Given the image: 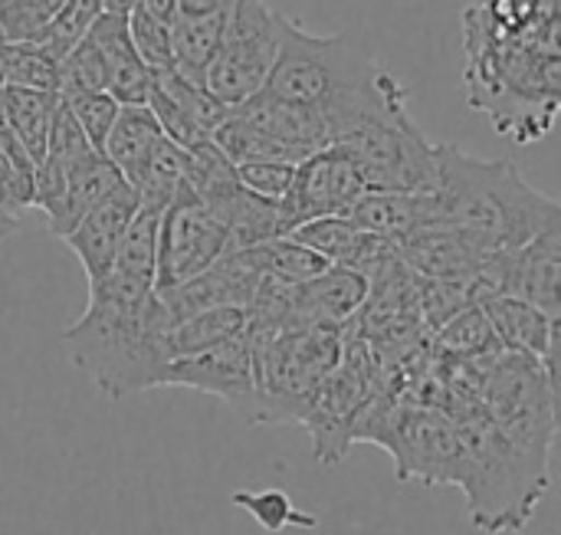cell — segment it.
Segmentation results:
<instances>
[{
  "instance_id": "obj_32",
  "label": "cell",
  "mask_w": 561,
  "mask_h": 535,
  "mask_svg": "<svg viewBox=\"0 0 561 535\" xmlns=\"http://www.w3.org/2000/svg\"><path fill=\"white\" fill-rule=\"evenodd\" d=\"M128 33L131 43L138 49V56L145 59V66L151 72H164L174 66V53H171V20L158 16L154 10H148L145 3L131 7L128 13Z\"/></svg>"
},
{
  "instance_id": "obj_14",
  "label": "cell",
  "mask_w": 561,
  "mask_h": 535,
  "mask_svg": "<svg viewBox=\"0 0 561 535\" xmlns=\"http://www.w3.org/2000/svg\"><path fill=\"white\" fill-rule=\"evenodd\" d=\"M368 280L345 266H329L319 276L296 283L293 289V309H289V329H345L365 306Z\"/></svg>"
},
{
  "instance_id": "obj_22",
  "label": "cell",
  "mask_w": 561,
  "mask_h": 535,
  "mask_svg": "<svg viewBox=\"0 0 561 535\" xmlns=\"http://www.w3.org/2000/svg\"><path fill=\"white\" fill-rule=\"evenodd\" d=\"M161 135L164 132L148 105H122L99 155L122 174V181H128Z\"/></svg>"
},
{
  "instance_id": "obj_30",
  "label": "cell",
  "mask_w": 561,
  "mask_h": 535,
  "mask_svg": "<svg viewBox=\"0 0 561 535\" xmlns=\"http://www.w3.org/2000/svg\"><path fill=\"white\" fill-rule=\"evenodd\" d=\"M0 72L7 86L56 92L59 59L43 43H3L0 39Z\"/></svg>"
},
{
  "instance_id": "obj_4",
  "label": "cell",
  "mask_w": 561,
  "mask_h": 535,
  "mask_svg": "<svg viewBox=\"0 0 561 535\" xmlns=\"http://www.w3.org/2000/svg\"><path fill=\"white\" fill-rule=\"evenodd\" d=\"M434 227H450L480 250L503 253L561 224L559 201L533 187L513 161L473 158L454 145H434Z\"/></svg>"
},
{
  "instance_id": "obj_36",
  "label": "cell",
  "mask_w": 561,
  "mask_h": 535,
  "mask_svg": "<svg viewBox=\"0 0 561 535\" xmlns=\"http://www.w3.org/2000/svg\"><path fill=\"white\" fill-rule=\"evenodd\" d=\"M102 13H105L102 0H66L62 10L56 13L49 33H46V39H43V46L62 62V56L89 33V26H92Z\"/></svg>"
},
{
  "instance_id": "obj_27",
  "label": "cell",
  "mask_w": 561,
  "mask_h": 535,
  "mask_svg": "<svg viewBox=\"0 0 561 535\" xmlns=\"http://www.w3.org/2000/svg\"><path fill=\"white\" fill-rule=\"evenodd\" d=\"M240 253L260 276H273L283 283H306L312 276H319L322 270H329V263L319 253L296 243L293 237H273L256 247H243Z\"/></svg>"
},
{
  "instance_id": "obj_21",
  "label": "cell",
  "mask_w": 561,
  "mask_h": 535,
  "mask_svg": "<svg viewBox=\"0 0 561 535\" xmlns=\"http://www.w3.org/2000/svg\"><path fill=\"white\" fill-rule=\"evenodd\" d=\"M227 16L230 13H204V16H178L171 20V53H174V72L201 82L204 86V72L214 62L224 30H227Z\"/></svg>"
},
{
  "instance_id": "obj_25",
  "label": "cell",
  "mask_w": 561,
  "mask_h": 535,
  "mask_svg": "<svg viewBox=\"0 0 561 535\" xmlns=\"http://www.w3.org/2000/svg\"><path fill=\"white\" fill-rule=\"evenodd\" d=\"M56 102H59V95H56V92H36V89H16V86H7V95H3L7 125H10L13 138L20 141V148L26 151V158L33 161V168L43 161V151H46V138H49V122H53Z\"/></svg>"
},
{
  "instance_id": "obj_35",
  "label": "cell",
  "mask_w": 561,
  "mask_h": 535,
  "mask_svg": "<svg viewBox=\"0 0 561 535\" xmlns=\"http://www.w3.org/2000/svg\"><path fill=\"white\" fill-rule=\"evenodd\" d=\"M467 306H473L470 303V283L417 276V312H421L424 329L437 332L447 319H454Z\"/></svg>"
},
{
  "instance_id": "obj_12",
  "label": "cell",
  "mask_w": 561,
  "mask_h": 535,
  "mask_svg": "<svg viewBox=\"0 0 561 535\" xmlns=\"http://www.w3.org/2000/svg\"><path fill=\"white\" fill-rule=\"evenodd\" d=\"M145 105L158 118L161 132L181 148H194L214 138L217 125L230 115V105L214 99L201 82L178 76L174 69L151 72Z\"/></svg>"
},
{
  "instance_id": "obj_3",
  "label": "cell",
  "mask_w": 561,
  "mask_h": 535,
  "mask_svg": "<svg viewBox=\"0 0 561 535\" xmlns=\"http://www.w3.org/2000/svg\"><path fill=\"white\" fill-rule=\"evenodd\" d=\"M463 86L473 112L519 141H542L561 105V23L533 36H503L463 10Z\"/></svg>"
},
{
  "instance_id": "obj_31",
  "label": "cell",
  "mask_w": 561,
  "mask_h": 535,
  "mask_svg": "<svg viewBox=\"0 0 561 535\" xmlns=\"http://www.w3.org/2000/svg\"><path fill=\"white\" fill-rule=\"evenodd\" d=\"M66 0H10L0 7L3 43H43Z\"/></svg>"
},
{
  "instance_id": "obj_17",
  "label": "cell",
  "mask_w": 561,
  "mask_h": 535,
  "mask_svg": "<svg viewBox=\"0 0 561 535\" xmlns=\"http://www.w3.org/2000/svg\"><path fill=\"white\" fill-rule=\"evenodd\" d=\"M473 306H480L500 339L503 349L533 355L546 365L549 375H556V352H559V322L549 319L542 309L519 296H483Z\"/></svg>"
},
{
  "instance_id": "obj_8",
  "label": "cell",
  "mask_w": 561,
  "mask_h": 535,
  "mask_svg": "<svg viewBox=\"0 0 561 535\" xmlns=\"http://www.w3.org/2000/svg\"><path fill=\"white\" fill-rule=\"evenodd\" d=\"M342 148L362 168L368 191H408V194H431L437 187V158L434 145L424 138L411 112L368 125L345 141Z\"/></svg>"
},
{
  "instance_id": "obj_37",
  "label": "cell",
  "mask_w": 561,
  "mask_h": 535,
  "mask_svg": "<svg viewBox=\"0 0 561 535\" xmlns=\"http://www.w3.org/2000/svg\"><path fill=\"white\" fill-rule=\"evenodd\" d=\"M72 112V118L79 122L82 135L89 138V145L95 151H102V141L122 109V102L108 92H82V95H72V99H62Z\"/></svg>"
},
{
  "instance_id": "obj_33",
  "label": "cell",
  "mask_w": 561,
  "mask_h": 535,
  "mask_svg": "<svg viewBox=\"0 0 561 535\" xmlns=\"http://www.w3.org/2000/svg\"><path fill=\"white\" fill-rule=\"evenodd\" d=\"M233 506L250 513L266 533H283L289 526L299 530H316V516H306L296 510V503L283 490H256V493H233Z\"/></svg>"
},
{
  "instance_id": "obj_16",
  "label": "cell",
  "mask_w": 561,
  "mask_h": 535,
  "mask_svg": "<svg viewBox=\"0 0 561 535\" xmlns=\"http://www.w3.org/2000/svg\"><path fill=\"white\" fill-rule=\"evenodd\" d=\"M102 59L105 69V92L115 95L122 105H145L148 86H151V69L138 56L131 33H128V16L125 13H102L89 33H85Z\"/></svg>"
},
{
  "instance_id": "obj_10",
  "label": "cell",
  "mask_w": 561,
  "mask_h": 535,
  "mask_svg": "<svg viewBox=\"0 0 561 535\" xmlns=\"http://www.w3.org/2000/svg\"><path fill=\"white\" fill-rule=\"evenodd\" d=\"M365 178L358 161L342 145H325L296 164L293 184L279 201L286 234L312 217L348 214V207L365 194Z\"/></svg>"
},
{
  "instance_id": "obj_11",
  "label": "cell",
  "mask_w": 561,
  "mask_h": 535,
  "mask_svg": "<svg viewBox=\"0 0 561 535\" xmlns=\"http://www.w3.org/2000/svg\"><path fill=\"white\" fill-rule=\"evenodd\" d=\"M161 388H191L214 395L237 408L243 418L253 414L256 405V365H253V342L250 335H237L224 345H214L197 355L174 358L164 375Z\"/></svg>"
},
{
  "instance_id": "obj_40",
  "label": "cell",
  "mask_w": 561,
  "mask_h": 535,
  "mask_svg": "<svg viewBox=\"0 0 561 535\" xmlns=\"http://www.w3.org/2000/svg\"><path fill=\"white\" fill-rule=\"evenodd\" d=\"M148 10H154L164 20L178 16H204V13H230L237 0H141Z\"/></svg>"
},
{
  "instance_id": "obj_29",
  "label": "cell",
  "mask_w": 561,
  "mask_h": 535,
  "mask_svg": "<svg viewBox=\"0 0 561 535\" xmlns=\"http://www.w3.org/2000/svg\"><path fill=\"white\" fill-rule=\"evenodd\" d=\"M286 237H293L296 243L319 253L329 266H345L348 270L358 247H362V240H365V230H358L345 214H329V217H312V220L299 224Z\"/></svg>"
},
{
  "instance_id": "obj_28",
  "label": "cell",
  "mask_w": 561,
  "mask_h": 535,
  "mask_svg": "<svg viewBox=\"0 0 561 535\" xmlns=\"http://www.w3.org/2000/svg\"><path fill=\"white\" fill-rule=\"evenodd\" d=\"M434 342H437L440 355L460 358V362H480V358H490L503 349L480 306H467L454 319H447L434 332Z\"/></svg>"
},
{
  "instance_id": "obj_18",
  "label": "cell",
  "mask_w": 561,
  "mask_h": 535,
  "mask_svg": "<svg viewBox=\"0 0 561 535\" xmlns=\"http://www.w3.org/2000/svg\"><path fill=\"white\" fill-rule=\"evenodd\" d=\"M243 122H250L253 128L266 132L270 138L296 148L302 158H309L312 151L332 145L329 141V132H325V122L316 109L309 105H299V102H286V99H276L270 92H256L250 95L247 102L240 105H230Z\"/></svg>"
},
{
  "instance_id": "obj_5",
  "label": "cell",
  "mask_w": 561,
  "mask_h": 535,
  "mask_svg": "<svg viewBox=\"0 0 561 535\" xmlns=\"http://www.w3.org/2000/svg\"><path fill=\"white\" fill-rule=\"evenodd\" d=\"M250 335V332H247ZM256 405L253 424H299L309 398L342 358V329H283L253 339Z\"/></svg>"
},
{
  "instance_id": "obj_6",
  "label": "cell",
  "mask_w": 561,
  "mask_h": 535,
  "mask_svg": "<svg viewBox=\"0 0 561 535\" xmlns=\"http://www.w3.org/2000/svg\"><path fill=\"white\" fill-rule=\"evenodd\" d=\"M286 16L266 0H237L220 49L204 72V89L224 105H240L266 89V79L279 59Z\"/></svg>"
},
{
  "instance_id": "obj_20",
  "label": "cell",
  "mask_w": 561,
  "mask_h": 535,
  "mask_svg": "<svg viewBox=\"0 0 561 535\" xmlns=\"http://www.w3.org/2000/svg\"><path fill=\"white\" fill-rule=\"evenodd\" d=\"M122 184V174L99 155V151H92V155H85L82 161H76L69 171H66V178H62V191H59V197L53 201V207L49 210H43V217H46V224H49V234L53 237H66L108 191H115Z\"/></svg>"
},
{
  "instance_id": "obj_7",
  "label": "cell",
  "mask_w": 561,
  "mask_h": 535,
  "mask_svg": "<svg viewBox=\"0 0 561 535\" xmlns=\"http://www.w3.org/2000/svg\"><path fill=\"white\" fill-rule=\"evenodd\" d=\"M375 391H378V372H375V349H371V342L362 332H355L348 339L345 329H342V358L322 378V385L309 398V408H306V414L299 421L312 434V447H316V464L319 467L342 464V457L352 447L355 418H358V411L368 405V398Z\"/></svg>"
},
{
  "instance_id": "obj_42",
  "label": "cell",
  "mask_w": 561,
  "mask_h": 535,
  "mask_svg": "<svg viewBox=\"0 0 561 535\" xmlns=\"http://www.w3.org/2000/svg\"><path fill=\"white\" fill-rule=\"evenodd\" d=\"M3 3H10V0H0V7H3Z\"/></svg>"
},
{
  "instance_id": "obj_24",
  "label": "cell",
  "mask_w": 561,
  "mask_h": 535,
  "mask_svg": "<svg viewBox=\"0 0 561 535\" xmlns=\"http://www.w3.org/2000/svg\"><path fill=\"white\" fill-rule=\"evenodd\" d=\"M243 332H247V309L220 306V309H207V312H197L191 319L174 322L168 329L164 342H168V355L174 362V358L197 355V352H207L214 345H224V342H230V339H237Z\"/></svg>"
},
{
  "instance_id": "obj_13",
  "label": "cell",
  "mask_w": 561,
  "mask_h": 535,
  "mask_svg": "<svg viewBox=\"0 0 561 535\" xmlns=\"http://www.w3.org/2000/svg\"><path fill=\"white\" fill-rule=\"evenodd\" d=\"M138 210L135 191L122 181L115 191H108L66 237L62 243L76 253V260L85 270V280L95 283L112 270V260L118 253V243Z\"/></svg>"
},
{
  "instance_id": "obj_9",
  "label": "cell",
  "mask_w": 561,
  "mask_h": 535,
  "mask_svg": "<svg viewBox=\"0 0 561 535\" xmlns=\"http://www.w3.org/2000/svg\"><path fill=\"white\" fill-rule=\"evenodd\" d=\"M224 253H230V237L224 220L184 184L174 194V201L161 210L154 293L187 283L191 276L214 266Z\"/></svg>"
},
{
  "instance_id": "obj_41",
  "label": "cell",
  "mask_w": 561,
  "mask_h": 535,
  "mask_svg": "<svg viewBox=\"0 0 561 535\" xmlns=\"http://www.w3.org/2000/svg\"><path fill=\"white\" fill-rule=\"evenodd\" d=\"M141 0H102V7L108 10V13H128L131 7H138Z\"/></svg>"
},
{
  "instance_id": "obj_39",
  "label": "cell",
  "mask_w": 561,
  "mask_h": 535,
  "mask_svg": "<svg viewBox=\"0 0 561 535\" xmlns=\"http://www.w3.org/2000/svg\"><path fill=\"white\" fill-rule=\"evenodd\" d=\"M33 201V171L16 164L0 145V204L16 217Z\"/></svg>"
},
{
  "instance_id": "obj_34",
  "label": "cell",
  "mask_w": 561,
  "mask_h": 535,
  "mask_svg": "<svg viewBox=\"0 0 561 535\" xmlns=\"http://www.w3.org/2000/svg\"><path fill=\"white\" fill-rule=\"evenodd\" d=\"M82 92H105V69L102 59L92 46L89 36H82L59 62V86L56 95L59 99H72Z\"/></svg>"
},
{
  "instance_id": "obj_15",
  "label": "cell",
  "mask_w": 561,
  "mask_h": 535,
  "mask_svg": "<svg viewBox=\"0 0 561 535\" xmlns=\"http://www.w3.org/2000/svg\"><path fill=\"white\" fill-rule=\"evenodd\" d=\"M401 260L424 280H454L473 283L480 266L486 263V250L450 227H421L398 243Z\"/></svg>"
},
{
  "instance_id": "obj_2",
  "label": "cell",
  "mask_w": 561,
  "mask_h": 535,
  "mask_svg": "<svg viewBox=\"0 0 561 535\" xmlns=\"http://www.w3.org/2000/svg\"><path fill=\"white\" fill-rule=\"evenodd\" d=\"M263 92L316 109L332 145L408 112V89L388 69L362 56L345 36H316L289 16Z\"/></svg>"
},
{
  "instance_id": "obj_26",
  "label": "cell",
  "mask_w": 561,
  "mask_h": 535,
  "mask_svg": "<svg viewBox=\"0 0 561 535\" xmlns=\"http://www.w3.org/2000/svg\"><path fill=\"white\" fill-rule=\"evenodd\" d=\"M467 13L503 36H533L561 23L559 0H470Z\"/></svg>"
},
{
  "instance_id": "obj_1",
  "label": "cell",
  "mask_w": 561,
  "mask_h": 535,
  "mask_svg": "<svg viewBox=\"0 0 561 535\" xmlns=\"http://www.w3.org/2000/svg\"><path fill=\"white\" fill-rule=\"evenodd\" d=\"M171 319L154 293V283L108 270L89 283L85 312L62 329L59 342L72 365L108 398H128L161 388Z\"/></svg>"
},
{
  "instance_id": "obj_19",
  "label": "cell",
  "mask_w": 561,
  "mask_h": 535,
  "mask_svg": "<svg viewBox=\"0 0 561 535\" xmlns=\"http://www.w3.org/2000/svg\"><path fill=\"white\" fill-rule=\"evenodd\" d=\"M358 230L401 243L421 227H434V197L408 191H365L345 214Z\"/></svg>"
},
{
  "instance_id": "obj_23",
  "label": "cell",
  "mask_w": 561,
  "mask_h": 535,
  "mask_svg": "<svg viewBox=\"0 0 561 535\" xmlns=\"http://www.w3.org/2000/svg\"><path fill=\"white\" fill-rule=\"evenodd\" d=\"M125 184L135 191L138 207L164 210L174 201V194L184 187V148L168 135H161Z\"/></svg>"
},
{
  "instance_id": "obj_38",
  "label": "cell",
  "mask_w": 561,
  "mask_h": 535,
  "mask_svg": "<svg viewBox=\"0 0 561 535\" xmlns=\"http://www.w3.org/2000/svg\"><path fill=\"white\" fill-rule=\"evenodd\" d=\"M296 164L289 161H250V164H237V181L266 201H283L289 184H293Z\"/></svg>"
}]
</instances>
